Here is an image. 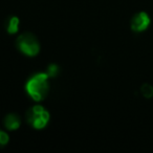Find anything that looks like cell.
Returning a JSON list of instances; mask_svg holds the SVG:
<instances>
[{
	"label": "cell",
	"instance_id": "5b68a950",
	"mask_svg": "<svg viewBox=\"0 0 153 153\" xmlns=\"http://www.w3.org/2000/svg\"><path fill=\"white\" fill-rule=\"evenodd\" d=\"M4 127L9 130H16L20 127V124H21V121H20V117L16 114H7V117H4Z\"/></svg>",
	"mask_w": 153,
	"mask_h": 153
},
{
	"label": "cell",
	"instance_id": "52a82bcc",
	"mask_svg": "<svg viewBox=\"0 0 153 153\" xmlns=\"http://www.w3.org/2000/svg\"><path fill=\"white\" fill-rule=\"evenodd\" d=\"M140 92L147 99H150L153 97V86L150 84H143L140 87Z\"/></svg>",
	"mask_w": 153,
	"mask_h": 153
},
{
	"label": "cell",
	"instance_id": "3957f363",
	"mask_svg": "<svg viewBox=\"0 0 153 153\" xmlns=\"http://www.w3.org/2000/svg\"><path fill=\"white\" fill-rule=\"evenodd\" d=\"M26 121L36 129H42L49 121V113L41 105H35L26 112Z\"/></svg>",
	"mask_w": 153,
	"mask_h": 153
},
{
	"label": "cell",
	"instance_id": "6da1fadb",
	"mask_svg": "<svg viewBox=\"0 0 153 153\" xmlns=\"http://www.w3.org/2000/svg\"><path fill=\"white\" fill-rule=\"evenodd\" d=\"M48 78L49 76L46 72L45 74L40 72V74H35L27 81L25 85V89L28 96L33 100L39 102V101H42L47 96V92L49 90Z\"/></svg>",
	"mask_w": 153,
	"mask_h": 153
},
{
	"label": "cell",
	"instance_id": "277c9868",
	"mask_svg": "<svg viewBox=\"0 0 153 153\" xmlns=\"http://www.w3.org/2000/svg\"><path fill=\"white\" fill-rule=\"evenodd\" d=\"M150 24V18L147 15L145 12H140V13H137L132 17L131 19V30L133 32L140 33L145 30Z\"/></svg>",
	"mask_w": 153,
	"mask_h": 153
},
{
	"label": "cell",
	"instance_id": "7a4b0ae2",
	"mask_svg": "<svg viewBox=\"0 0 153 153\" xmlns=\"http://www.w3.org/2000/svg\"><path fill=\"white\" fill-rule=\"evenodd\" d=\"M16 45L21 53H23L26 56H30V57L38 55L39 51H40V45H39L38 40L34 35L30 34V33H25L18 37L16 40Z\"/></svg>",
	"mask_w": 153,
	"mask_h": 153
},
{
	"label": "cell",
	"instance_id": "8992f818",
	"mask_svg": "<svg viewBox=\"0 0 153 153\" xmlns=\"http://www.w3.org/2000/svg\"><path fill=\"white\" fill-rule=\"evenodd\" d=\"M18 28H19V19L17 17H11L7 20V33L11 35L16 34L18 32Z\"/></svg>",
	"mask_w": 153,
	"mask_h": 153
},
{
	"label": "cell",
	"instance_id": "ba28073f",
	"mask_svg": "<svg viewBox=\"0 0 153 153\" xmlns=\"http://www.w3.org/2000/svg\"><path fill=\"white\" fill-rule=\"evenodd\" d=\"M59 66L56 65V64H51V65H48V67H47V71L46 74H48L49 78H55V76H57L58 74H59Z\"/></svg>",
	"mask_w": 153,
	"mask_h": 153
},
{
	"label": "cell",
	"instance_id": "9c48e42d",
	"mask_svg": "<svg viewBox=\"0 0 153 153\" xmlns=\"http://www.w3.org/2000/svg\"><path fill=\"white\" fill-rule=\"evenodd\" d=\"M0 133H1V131H0Z\"/></svg>",
	"mask_w": 153,
	"mask_h": 153
}]
</instances>
